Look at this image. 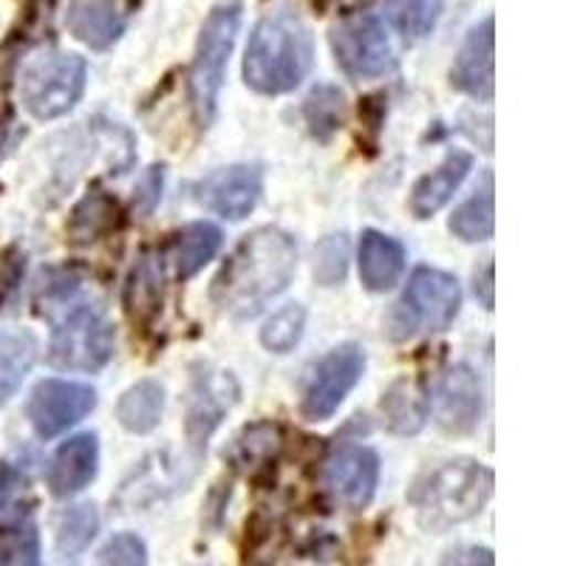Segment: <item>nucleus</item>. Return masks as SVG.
<instances>
[{
  "label": "nucleus",
  "instance_id": "nucleus-1",
  "mask_svg": "<svg viewBox=\"0 0 566 566\" xmlns=\"http://www.w3.org/2000/svg\"><path fill=\"white\" fill-rule=\"evenodd\" d=\"M297 247L290 232L261 227L241 241L212 281V303L232 317H252L290 286Z\"/></svg>",
  "mask_w": 566,
  "mask_h": 566
},
{
  "label": "nucleus",
  "instance_id": "nucleus-2",
  "mask_svg": "<svg viewBox=\"0 0 566 566\" xmlns=\"http://www.w3.org/2000/svg\"><path fill=\"white\" fill-rule=\"evenodd\" d=\"M315 40L295 12L266 14L250 34L244 54V83L258 94H290L310 77Z\"/></svg>",
  "mask_w": 566,
  "mask_h": 566
},
{
  "label": "nucleus",
  "instance_id": "nucleus-3",
  "mask_svg": "<svg viewBox=\"0 0 566 566\" xmlns=\"http://www.w3.org/2000/svg\"><path fill=\"white\" fill-rule=\"evenodd\" d=\"M493 495V470L476 459H451L413 490L419 527L444 533L476 518Z\"/></svg>",
  "mask_w": 566,
  "mask_h": 566
},
{
  "label": "nucleus",
  "instance_id": "nucleus-4",
  "mask_svg": "<svg viewBox=\"0 0 566 566\" xmlns=\"http://www.w3.org/2000/svg\"><path fill=\"white\" fill-rule=\"evenodd\" d=\"M241 18H244L241 0H227L212 9L201 27L193 69H190V105H193V116L201 128L212 123L216 108H219V94L224 85L227 63H230V54L239 40Z\"/></svg>",
  "mask_w": 566,
  "mask_h": 566
},
{
  "label": "nucleus",
  "instance_id": "nucleus-5",
  "mask_svg": "<svg viewBox=\"0 0 566 566\" xmlns=\"http://www.w3.org/2000/svg\"><path fill=\"white\" fill-rule=\"evenodd\" d=\"M462 306V290L457 277L433 266H419L406 292L388 312V337L411 340L422 332H442L451 326Z\"/></svg>",
  "mask_w": 566,
  "mask_h": 566
},
{
  "label": "nucleus",
  "instance_id": "nucleus-6",
  "mask_svg": "<svg viewBox=\"0 0 566 566\" xmlns=\"http://www.w3.org/2000/svg\"><path fill=\"white\" fill-rule=\"evenodd\" d=\"M88 80V65L80 54L40 52L23 65L20 97L34 119H57L80 103Z\"/></svg>",
  "mask_w": 566,
  "mask_h": 566
},
{
  "label": "nucleus",
  "instance_id": "nucleus-7",
  "mask_svg": "<svg viewBox=\"0 0 566 566\" xmlns=\"http://www.w3.org/2000/svg\"><path fill=\"white\" fill-rule=\"evenodd\" d=\"M114 326L97 306H74L57 321L49 343V363L63 371H103L114 357Z\"/></svg>",
  "mask_w": 566,
  "mask_h": 566
},
{
  "label": "nucleus",
  "instance_id": "nucleus-8",
  "mask_svg": "<svg viewBox=\"0 0 566 566\" xmlns=\"http://www.w3.org/2000/svg\"><path fill=\"white\" fill-rule=\"evenodd\" d=\"M328 40H332L337 65L352 80H377L397 69L394 45L377 14H348L337 27H332Z\"/></svg>",
  "mask_w": 566,
  "mask_h": 566
},
{
  "label": "nucleus",
  "instance_id": "nucleus-9",
  "mask_svg": "<svg viewBox=\"0 0 566 566\" xmlns=\"http://www.w3.org/2000/svg\"><path fill=\"white\" fill-rule=\"evenodd\" d=\"M363 371H366V352L357 343H343V346L332 348L312 368L310 382L303 388V417L310 422H323L332 417L343 406V399L354 391V386L360 382Z\"/></svg>",
  "mask_w": 566,
  "mask_h": 566
},
{
  "label": "nucleus",
  "instance_id": "nucleus-10",
  "mask_svg": "<svg viewBox=\"0 0 566 566\" xmlns=\"http://www.w3.org/2000/svg\"><path fill=\"white\" fill-rule=\"evenodd\" d=\"M97 408V391L83 382L43 380L29 397V422L40 439H54Z\"/></svg>",
  "mask_w": 566,
  "mask_h": 566
},
{
  "label": "nucleus",
  "instance_id": "nucleus-11",
  "mask_svg": "<svg viewBox=\"0 0 566 566\" xmlns=\"http://www.w3.org/2000/svg\"><path fill=\"white\" fill-rule=\"evenodd\" d=\"M380 482V457L368 444H343L323 464V488L340 507H368Z\"/></svg>",
  "mask_w": 566,
  "mask_h": 566
},
{
  "label": "nucleus",
  "instance_id": "nucleus-12",
  "mask_svg": "<svg viewBox=\"0 0 566 566\" xmlns=\"http://www.w3.org/2000/svg\"><path fill=\"white\" fill-rule=\"evenodd\" d=\"M193 199L221 219L241 221L255 210L264 193V168L261 165H230L205 176L190 187Z\"/></svg>",
  "mask_w": 566,
  "mask_h": 566
},
{
  "label": "nucleus",
  "instance_id": "nucleus-13",
  "mask_svg": "<svg viewBox=\"0 0 566 566\" xmlns=\"http://www.w3.org/2000/svg\"><path fill=\"white\" fill-rule=\"evenodd\" d=\"M484 411V391L479 374L464 363H457L439 377L433 391V413L442 431L470 433Z\"/></svg>",
  "mask_w": 566,
  "mask_h": 566
},
{
  "label": "nucleus",
  "instance_id": "nucleus-14",
  "mask_svg": "<svg viewBox=\"0 0 566 566\" xmlns=\"http://www.w3.org/2000/svg\"><path fill=\"white\" fill-rule=\"evenodd\" d=\"M451 85L473 99L490 103L495 88V27L493 18H484L473 27L459 49L451 69Z\"/></svg>",
  "mask_w": 566,
  "mask_h": 566
},
{
  "label": "nucleus",
  "instance_id": "nucleus-15",
  "mask_svg": "<svg viewBox=\"0 0 566 566\" xmlns=\"http://www.w3.org/2000/svg\"><path fill=\"white\" fill-rule=\"evenodd\" d=\"M239 402V382L232 380L230 371H212L201 368L190 391V408H187V437L196 448L207 444L210 433L219 428L221 417Z\"/></svg>",
  "mask_w": 566,
  "mask_h": 566
},
{
  "label": "nucleus",
  "instance_id": "nucleus-16",
  "mask_svg": "<svg viewBox=\"0 0 566 566\" xmlns=\"http://www.w3.org/2000/svg\"><path fill=\"white\" fill-rule=\"evenodd\" d=\"M99 468V444L94 433L71 437L57 448L49 464V488L57 499L77 495L97 479Z\"/></svg>",
  "mask_w": 566,
  "mask_h": 566
},
{
  "label": "nucleus",
  "instance_id": "nucleus-17",
  "mask_svg": "<svg viewBox=\"0 0 566 566\" xmlns=\"http://www.w3.org/2000/svg\"><path fill=\"white\" fill-rule=\"evenodd\" d=\"M65 27L80 43L94 52H105L125 32V18L114 0H71Z\"/></svg>",
  "mask_w": 566,
  "mask_h": 566
},
{
  "label": "nucleus",
  "instance_id": "nucleus-18",
  "mask_svg": "<svg viewBox=\"0 0 566 566\" xmlns=\"http://www.w3.org/2000/svg\"><path fill=\"white\" fill-rule=\"evenodd\" d=\"M473 168V156L468 150H451L444 156V161L437 170H431L428 176L413 185L411 190V212L417 219H431L433 212L442 210L448 201L453 199V193L459 190V185L464 181V176Z\"/></svg>",
  "mask_w": 566,
  "mask_h": 566
},
{
  "label": "nucleus",
  "instance_id": "nucleus-19",
  "mask_svg": "<svg viewBox=\"0 0 566 566\" xmlns=\"http://www.w3.org/2000/svg\"><path fill=\"white\" fill-rule=\"evenodd\" d=\"M406 247L386 232L366 230L360 239V277L366 290L388 292L394 290L406 272Z\"/></svg>",
  "mask_w": 566,
  "mask_h": 566
},
{
  "label": "nucleus",
  "instance_id": "nucleus-20",
  "mask_svg": "<svg viewBox=\"0 0 566 566\" xmlns=\"http://www.w3.org/2000/svg\"><path fill=\"white\" fill-rule=\"evenodd\" d=\"M221 250V230L210 221H193L181 227L168 244V261L179 277H193Z\"/></svg>",
  "mask_w": 566,
  "mask_h": 566
},
{
  "label": "nucleus",
  "instance_id": "nucleus-21",
  "mask_svg": "<svg viewBox=\"0 0 566 566\" xmlns=\"http://www.w3.org/2000/svg\"><path fill=\"white\" fill-rule=\"evenodd\" d=\"M161 290H165V270L161 255H142L139 264L130 270L128 286H125V310L134 321L148 323L161 310Z\"/></svg>",
  "mask_w": 566,
  "mask_h": 566
},
{
  "label": "nucleus",
  "instance_id": "nucleus-22",
  "mask_svg": "<svg viewBox=\"0 0 566 566\" xmlns=\"http://www.w3.org/2000/svg\"><path fill=\"white\" fill-rule=\"evenodd\" d=\"M123 221V210L111 199L105 190H91L74 210L69 219V235L77 244H91V241L105 239L108 232H114Z\"/></svg>",
  "mask_w": 566,
  "mask_h": 566
},
{
  "label": "nucleus",
  "instance_id": "nucleus-23",
  "mask_svg": "<svg viewBox=\"0 0 566 566\" xmlns=\"http://www.w3.org/2000/svg\"><path fill=\"white\" fill-rule=\"evenodd\" d=\"M38 360V340L27 328H3L0 332V402H7L20 382L27 380Z\"/></svg>",
  "mask_w": 566,
  "mask_h": 566
},
{
  "label": "nucleus",
  "instance_id": "nucleus-24",
  "mask_svg": "<svg viewBox=\"0 0 566 566\" xmlns=\"http://www.w3.org/2000/svg\"><path fill=\"white\" fill-rule=\"evenodd\" d=\"M165 411V388L156 380H142L130 386L116 402V419L125 431L150 433Z\"/></svg>",
  "mask_w": 566,
  "mask_h": 566
},
{
  "label": "nucleus",
  "instance_id": "nucleus-25",
  "mask_svg": "<svg viewBox=\"0 0 566 566\" xmlns=\"http://www.w3.org/2000/svg\"><path fill=\"white\" fill-rule=\"evenodd\" d=\"M495 230V199H493V174H484L482 187L470 196L462 207L451 216V232L468 244L493 239Z\"/></svg>",
  "mask_w": 566,
  "mask_h": 566
},
{
  "label": "nucleus",
  "instance_id": "nucleus-26",
  "mask_svg": "<svg viewBox=\"0 0 566 566\" xmlns=\"http://www.w3.org/2000/svg\"><path fill=\"white\" fill-rule=\"evenodd\" d=\"M382 417H386L388 431L394 433H417L422 431L424 419H428V399L413 382L399 380L388 388L382 399Z\"/></svg>",
  "mask_w": 566,
  "mask_h": 566
},
{
  "label": "nucleus",
  "instance_id": "nucleus-27",
  "mask_svg": "<svg viewBox=\"0 0 566 566\" xmlns=\"http://www.w3.org/2000/svg\"><path fill=\"white\" fill-rule=\"evenodd\" d=\"M444 0H386V18L406 40H422L437 29Z\"/></svg>",
  "mask_w": 566,
  "mask_h": 566
},
{
  "label": "nucleus",
  "instance_id": "nucleus-28",
  "mask_svg": "<svg viewBox=\"0 0 566 566\" xmlns=\"http://www.w3.org/2000/svg\"><path fill=\"white\" fill-rule=\"evenodd\" d=\"M99 515L94 504H74L63 510L57 518V549L65 560H74L88 549V544L97 538Z\"/></svg>",
  "mask_w": 566,
  "mask_h": 566
},
{
  "label": "nucleus",
  "instance_id": "nucleus-29",
  "mask_svg": "<svg viewBox=\"0 0 566 566\" xmlns=\"http://www.w3.org/2000/svg\"><path fill=\"white\" fill-rule=\"evenodd\" d=\"M303 116H306V125H310V130L317 139H332L335 130L343 125V119H346V97H343V91L335 88V85H317V88H312V94L303 103Z\"/></svg>",
  "mask_w": 566,
  "mask_h": 566
},
{
  "label": "nucleus",
  "instance_id": "nucleus-30",
  "mask_svg": "<svg viewBox=\"0 0 566 566\" xmlns=\"http://www.w3.org/2000/svg\"><path fill=\"white\" fill-rule=\"evenodd\" d=\"M0 566H43L40 535L32 522H12L0 530Z\"/></svg>",
  "mask_w": 566,
  "mask_h": 566
},
{
  "label": "nucleus",
  "instance_id": "nucleus-31",
  "mask_svg": "<svg viewBox=\"0 0 566 566\" xmlns=\"http://www.w3.org/2000/svg\"><path fill=\"white\" fill-rule=\"evenodd\" d=\"M303 328H306V310L292 303V306H283L281 312L270 317L261 328V343H264L270 352L286 354L301 343Z\"/></svg>",
  "mask_w": 566,
  "mask_h": 566
},
{
  "label": "nucleus",
  "instance_id": "nucleus-32",
  "mask_svg": "<svg viewBox=\"0 0 566 566\" xmlns=\"http://www.w3.org/2000/svg\"><path fill=\"white\" fill-rule=\"evenodd\" d=\"M27 499H29V479L14 470L12 464L0 468V522H23L27 518Z\"/></svg>",
  "mask_w": 566,
  "mask_h": 566
},
{
  "label": "nucleus",
  "instance_id": "nucleus-33",
  "mask_svg": "<svg viewBox=\"0 0 566 566\" xmlns=\"http://www.w3.org/2000/svg\"><path fill=\"white\" fill-rule=\"evenodd\" d=\"M277 448H281V433H277L275 424H252L235 439L232 457H235V462L250 464L258 459H270Z\"/></svg>",
  "mask_w": 566,
  "mask_h": 566
},
{
  "label": "nucleus",
  "instance_id": "nucleus-34",
  "mask_svg": "<svg viewBox=\"0 0 566 566\" xmlns=\"http://www.w3.org/2000/svg\"><path fill=\"white\" fill-rule=\"evenodd\" d=\"M348 270V239L346 235H328L321 247H317L315 261V277L323 286H337L346 277Z\"/></svg>",
  "mask_w": 566,
  "mask_h": 566
},
{
  "label": "nucleus",
  "instance_id": "nucleus-35",
  "mask_svg": "<svg viewBox=\"0 0 566 566\" xmlns=\"http://www.w3.org/2000/svg\"><path fill=\"white\" fill-rule=\"evenodd\" d=\"M99 566H148V547L134 533H119L99 549Z\"/></svg>",
  "mask_w": 566,
  "mask_h": 566
},
{
  "label": "nucleus",
  "instance_id": "nucleus-36",
  "mask_svg": "<svg viewBox=\"0 0 566 566\" xmlns=\"http://www.w3.org/2000/svg\"><path fill=\"white\" fill-rule=\"evenodd\" d=\"M23 270H27V255H23L18 247H9V250L0 255V310H3V303L12 297V292L18 290Z\"/></svg>",
  "mask_w": 566,
  "mask_h": 566
},
{
  "label": "nucleus",
  "instance_id": "nucleus-37",
  "mask_svg": "<svg viewBox=\"0 0 566 566\" xmlns=\"http://www.w3.org/2000/svg\"><path fill=\"white\" fill-rule=\"evenodd\" d=\"M442 566H493V549L464 544V547H457L444 555Z\"/></svg>",
  "mask_w": 566,
  "mask_h": 566
},
{
  "label": "nucleus",
  "instance_id": "nucleus-38",
  "mask_svg": "<svg viewBox=\"0 0 566 566\" xmlns=\"http://www.w3.org/2000/svg\"><path fill=\"white\" fill-rule=\"evenodd\" d=\"M473 290H476V297L482 301L484 310H493V261H488L482 266V272H476Z\"/></svg>",
  "mask_w": 566,
  "mask_h": 566
},
{
  "label": "nucleus",
  "instance_id": "nucleus-39",
  "mask_svg": "<svg viewBox=\"0 0 566 566\" xmlns=\"http://www.w3.org/2000/svg\"><path fill=\"white\" fill-rule=\"evenodd\" d=\"M145 193H139V199H145V210H154V205L161 196V168H150V174L145 176V185H142Z\"/></svg>",
  "mask_w": 566,
  "mask_h": 566
}]
</instances>
